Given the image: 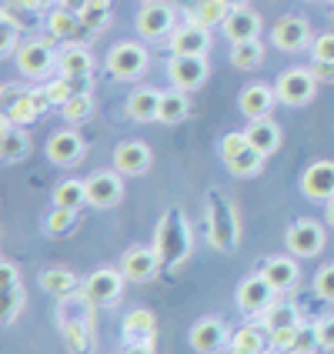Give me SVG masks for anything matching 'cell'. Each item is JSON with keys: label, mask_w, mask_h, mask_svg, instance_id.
<instances>
[{"label": "cell", "mask_w": 334, "mask_h": 354, "mask_svg": "<svg viewBox=\"0 0 334 354\" xmlns=\"http://www.w3.org/2000/svg\"><path fill=\"white\" fill-rule=\"evenodd\" d=\"M231 351H237V354H264V331L254 328V324L241 328V331L231 337Z\"/></svg>", "instance_id": "cell-41"}, {"label": "cell", "mask_w": 334, "mask_h": 354, "mask_svg": "<svg viewBox=\"0 0 334 354\" xmlns=\"http://www.w3.org/2000/svg\"><path fill=\"white\" fill-rule=\"evenodd\" d=\"M228 14H231V7H228L224 0H197V3H194V14H191V20L211 30V27H224Z\"/></svg>", "instance_id": "cell-34"}, {"label": "cell", "mask_w": 334, "mask_h": 354, "mask_svg": "<svg viewBox=\"0 0 334 354\" xmlns=\"http://www.w3.org/2000/svg\"><path fill=\"white\" fill-rule=\"evenodd\" d=\"M271 40H275L277 50H284V54H297V50H304V47H311V44H315L308 20L295 17V14H288V17L277 20L275 30H271Z\"/></svg>", "instance_id": "cell-7"}, {"label": "cell", "mask_w": 334, "mask_h": 354, "mask_svg": "<svg viewBox=\"0 0 334 354\" xmlns=\"http://www.w3.org/2000/svg\"><path fill=\"white\" fill-rule=\"evenodd\" d=\"M275 100H277V91L268 87V84H251L241 91V114L251 120H261V118H271L275 111Z\"/></svg>", "instance_id": "cell-21"}, {"label": "cell", "mask_w": 334, "mask_h": 354, "mask_svg": "<svg viewBox=\"0 0 334 354\" xmlns=\"http://www.w3.org/2000/svg\"><path fill=\"white\" fill-rule=\"evenodd\" d=\"M124 354H154V344H127Z\"/></svg>", "instance_id": "cell-52"}, {"label": "cell", "mask_w": 334, "mask_h": 354, "mask_svg": "<svg viewBox=\"0 0 334 354\" xmlns=\"http://www.w3.org/2000/svg\"><path fill=\"white\" fill-rule=\"evenodd\" d=\"M167 44H171L174 54H184V57H204L207 47H211V37H207V27H201V24H194V20H187V24L174 27V34L167 37Z\"/></svg>", "instance_id": "cell-13"}, {"label": "cell", "mask_w": 334, "mask_h": 354, "mask_svg": "<svg viewBox=\"0 0 334 354\" xmlns=\"http://www.w3.org/2000/svg\"><path fill=\"white\" fill-rule=\"evenodd\" d=\"M14 7H24V10H40L44 7V0H10Z\"/></svg>", "instance_id": "cell-53"}, {"label": "cell", "mask_w": 334, "mask_h": 354, "mask_svg": "<svg viewBox=\"0 0 334 354\" xmlns=\"http://www.w3.org/2000/svg\"><path fill=\"white\" fill-rule=\"evenodd\" d=\"M160 268V257L154 248H131V251H124V257H120V271H124V277L127 281H151V277L158 274Z\"/></svg>", "instance_id": "cell-17"}, {"label": "cell", "mask_w": 334, "mask_h": 354, "mask_svg": "<svg viewBox=\"0 0 334 354\" xmlns=\"http://www.w3.org/2000/svg\"><path fill=\"white\" fill-rule=\"evenodd\" d=\"M54 67H57V54H54V47L47 40H27L17 50V71L24 77L40 80L47 77Z\"/></svg>", "instance_id": "cell-5"}, {"label": "cell", "mask_w": 334, "mask_h": 354, "mask_svg": "<svg viewBox=\"0 0 334 354\" xmlns=\"http://www.w3.org/2000/svg\"><path fill=\"white\" fill-rule=\"evenodd\" d=\"M277 100L288 104V107H304L311 104L317 94V74L315 71H304V67H295V71H284L275 84Z\"/></svg>", "instance_id": "cell-4"}, {"label": "cell", "mask_w": 334, "mask_h": 354, "mask_svg": "<svg viewBox=\"0 0 334 354\" xmlns=\"http://www.w3.org/2000/svg\"><path fill=\"white\" fill-rule=\"evenodd\" d=\"M264 354H284V351H277V348H271V351H264Z\"/></svg>", "instance_id": "cell-57"}, {"label": "cell", "mask_w": 334, "mask_h": 354, "mask_svg": "<svg viewBox=\"0 0 334 354\" xmlns=\"http://www.w3.org/2000/svg\"><path fill=\"white\" fill-rule=\"evenodd\" d=\"M231 354H237V351H231Z\"/></svg>", "instance_id": "cell-59"}, {"label": "cell", "mask_w": 334, "mask_h": 354, "mask_svg": "<svg viewBox=\"0 0 334 354\" xmlns=\"http://www.w3.org/2000/svg\"><path fill=\"white\" fill-rule=\"evenodd\" d=\"M87 204V184L80 180H64L54 187V207H67V211H80Z\"/></svg>", "instance_id": "cell-35"}, {"label": "cell", "mask_w": 334, "mask_h": 354, "mask_svg": "<svg viewBox=\"0 0 334 354\" xmlns=\"http://www.w3.org/2000/svg\"><path fill=\"white\" fill-rule=\"evenodd\" d=\"M311 54H315V74L321 84H331L334 80V34H321L311 44Z\"/></svg>", "instance_id": "cell-31"}, {"label": "cell", "mask_w": 334, "mask_h": 354, "mask_svg": "<svg viewBox=\"0 0 334 354\" xmlns=\"http://www.w3.org/2000/svg\"><path fill=\"white\" fill-rule=\"evenodd\" d=\"M40 288L60 301V297L77 291V274H74L71 268H44V271H40Z\"/></svg>", "instance_id": "cell-29"}, {"label": "cell", "mask_w": 334, "mask_h": 354, "mask_svg": "<svg viewBox=\"0 0 334 354\" xmlns=\"http://www.w3.org/2000/svg\"><path fill=\"white\" fill-rule=\"evenodd\" d=\"M57 3H60V7H67V10H77V14H80L87 0H57Z\"/></svg>", "instance_id": "cell-54"}, {"label": "cell", "mask_w": 334, "mask_h": 354, "mask_svg": "<svg viewBox=\"0 0 334 354\" xmlns=\"http://www.w3.org/2000/svg\"><path fill=\"white\" fill-rule=\"evenodd\" d=\"M321 348V341H317V331L315 328H297V341H295V351L291 354H315Z\"/></svg>", "instance_id": "cell-46"}, {"label": "cell", "mask_w": 334, "mask_h": 354, "mask_svg": "<svg viewBox=\"0 0 334 354\" xmlns=\"http://www.w3.org/2000/svg\"><path fill=\"white\" fill-rule=\"evenodd\" d=\"M87 91H91V77H67V74H60L57 80L47 84V94L54 100V107H64L67 100H74L77 94H87Z\"/></svg>", "instance_id": "cell-30"}, {"label": "cell", "mask_w": 334, "mask_h": 354, "mask_svg": "<svg viewBox=\"0 0 334 354\" xmlns=\"http://www.w3.org/2000/svg\"><path fill=\"white\" fill-rule=\"evenodd\" d=\"M154 335H158V321L151 311H131L124 317V341L127 344H154Z\"/></svg>", "instance_id": "cell-27"}, {"label": "cell", "mask_w": 334, "mask_h": 354, "mask_svg": "<svg viewBox=\"0 0 334 354\" xmlns=\"http://www.w3.org/2000/svg\"><path fill=\"white\" fill-rule=\"evenodd\" d=\"M84 184H87V204H91V207H100V211L120 204V197H124L120 171H98V174L87 177Z\"/></svg>", "instance_id": "cell-8"}, {"label": "cell", "mask_w": 334, "mask_h": 354, "mask_svg": "<svg viewBox=\"0 0 334 354\" xmlns=\"http://www.w3.org/2000/svg\"><path fill=\"white\" fill-rule=\"evenodd\" d=\"M30 154V138H27V131L14 124V120L3 118V131H0V158L7 160V164H17Z\"/></svg>", "instance_id": "cell-24"}, {"label": "cell", "mask_w": 334, "mask_h": 354, "mask_svg": "<svg viewBox=\"0 0 334 354\" xmlns=\"http://www.w3.org/2000/svg\"><path fill=\"white\" fill-rule=\"evenodd\" d=\"M248 147V134H224V140H221V158L228 160V158H234V154H241Z\"/></svg>", "instance_id": "cell-49"}, {"label": "cell", "mask_w": 334, "mask_h": 354, "mask_svg": "<svg viewBox=\"0 0 334 354\" xmlns=\"http://www.w3.org/2000/svg\"><path fill=\"white\" fill-rule=\"evenodd\" d=\"M301 194L308 201H331L334 197V160H315L301 177Z\"/></svg>", "instance_id": "cell-12"}, {"label": "cell", "mask_w": 334, "mask_h": 354, "mask_svg": "<svg viewBox=\"0 0 334 354\" xmlns=\"http://www.w3.org/2000/svg\"><path fill=\"white\" fill-rule=\"evenodd\" d=\"M224 164H228V171H231L234 177H254L257 171L264 167V154H261V151H254V147L248 144V147H244L241 154L228 158Z\"/></svg>", "instance_id": "cell-37"}, {"label": "cell", "mask_w": 334, "mask_h": 354, "mask_svg": "<svg viewBox=\"0 0 334 354\" xmlns=\"http://www.w3.org/2000/svg\"><path fill=\"white\" fill-rule=\"evenodd\" d=\"M154 251L160 257V268L180 271L191 257V227L184 221L180 207H167V214L160 217L158 234H154Z\"/></svg>", "instance_id": "cell-1"}, {"label": "cell", "mask_w": 334, "mask_h": 354, "mask_svg": "<svg viewBox=\"0 0 334 354\" xmlns=\"http://www.w3.org/2000/svg\"><path fill=\"white\" fill-rule=\"evenodd\" d=\"M261 34V17H257L254 10H248V7H237L228 14L224 20V37L231 40V44H241V40H254Z\"/></svg>", "instance_id": "cell-25"}, {"label": "cell", "mask_w": 334, "mask_h": 354, "mask_svg": "<svg viewBox=\"0 0 334 354\" xmlns=\"http://www.w3.org/2000/svg\"><path fill=\"white\" fill-rule=\"evenodd\" d=\"M224 3H228L231 10H237V7H248V0H224Z\"/></svg>", "instance_id": "cell-56"}, {"label": "cell", "mask_w": 334, "mask_h": 354, "mask_svg": "<svg viewBox=\"0 0 334 354\" xmlns=\"http://www.w3.org/2000/svg\"><path fill=\"white\" fill-rule=\"evenodd\" d=\"M3 97H7V104H3V118L14 120V124H30V120H37L47 107H54L47 87H40V91H20L17 94V87L7 84V87H3Z\"/></svg>", "instance_id": "cell-3"}, {"label": "cell", "mask_w": 334, "mask_h": 354, "mask_svg": "<svg viewBox=\"0 0 334 354\" xmlns=\"http://www.w3.org/2000/svg\"><path fill=\"white\" fill-rule=\"evenodd\" d=\"M74 214L77 211H67V207H54L50 214H47V234L54 237H64L74 231Z\"/></svg>", "instance_id": "cell-44"}, {"label": "cell", "mask_w": 334, "mask_h": 354, "mask_svg": "<svg viewBox=\"0 0 334 354\" xmlns=\"http://www.w3.org/2000/svg\"><path fill=\"white\" fill-rule=\"evenodd\" d=\"M151 167V147L144 140H120L114 147V171L127 177H138Z\"/></svg>", "instance_id": "cell-15"}, {"label": "cell", "mask_w": 334, "mask_h": 354, "mask_svg": "<svg viewBox=\"0 0 334 354\" xmlns=\"http://www.w3.org/2000/svg\"><path fill=\"white\" fill-rule=\"evenodd\" d=\"M140 3H160V0H140Z\"/></svg>", "instance_id": "cell-58"}, {"label": "cell", "mask_w": 334, "mask_h": 354, "mask_svg": "<svg viewBox=\"0 0 334 354\" xmlns=\"http://www.w3.org/2000/svg\"><path fill=\"white\" fill-rule=\"evenodd\" d=\"M191 114V100L184 91H167V94H160V111H158V120L164 124H177V120H184Z\"/></svg>", "instance_id": "cell-33"}, {"label": "cell", "mask_w": 334, "mask_h": 354, "mask_svg": "<svg viewBox=\"0 0 334 354\" xmlns=\"http://www.w3.org/2000/svg\"><path fill=\"white\" fill-rule=\"evenodd\" d=\"M84 154H87V144H84V138L77 131H57V134L47 138V158L54 164H60V167L77 164Z\"/></svg>", "instance_id": "cell-16"}, {"label": "cell", "mask_w": 334, "mask_h": 354, "mask_svg": "<svg viewBox=\"0 0 334 354\" xmlns=\"http://www.w3.org/2000/svg\"><path fill=\"white\" fill-rule=\"evenodd\" d=\"M94 301L84 295V288H80V295L74 291V295L60 297L57 304V328H67V324H91L94 328Z\"/></svg>", "instance_id": "cell-20"}, {"label": "cell", "mask_w": 334, "mask_h": 354, "mask_svg": "<svg viewBox=\"0 0 334 354\" xmlns=\"http://www.w3.org/2000/svg\"><path fill=\"white\" fill-rule=\"evenodd\" d=\"M57 71L67 77H91L94 74V57L87 47H80L77 40H71L67 47L57 50Z\"/></svg>", "instance_id": "cell-22"}, {"label": "cell", "mask_w": 334, "mask_h": 354, "mask_svg": "<svg viewBox=\"0 0 334 354\" xmlns=\"http://www.w3.org/2000/svg\"><path fill=\"white\" fill-rule=\"evenodd\" d=\"M24 308H27V291H24L20 284L17 288H7V291H3V315H0V321H3V324H14Z\"/></svg>", "instance_id": "cell-43"}, {"label": "cell", "mask_w": 334, "mask_h": 354, "mask_svg": "<svg viewBox=\"0 0 334 354\" xmlns=\"http://www.w3.org/2000/svg\"><path fill=\"white\" fill-rule=\"evenodd\" d=\"M0 281H3V291H7V288H17V284H20L17 268H14L10 261H0Z\"/></svg>", "instance_id": "cell-51"}, {"label": "cell", "mask_w": 334, "mask_h": 354, "mask_svg": "<svg viewBox=\"0 0 334 354\" xmlns=\"http://www.w3.org/2000/svg\"><path fill=\"white\" fill-rule=\"evenodd\" d=\"M248 134V144L261 151L264 158H271L277 147H281V127H277L271 118H261V120H251V127L244 131Z\"/></svg>", "instance_id": "cell-26"}, {"label": "cell", "mask_w": 334, "mask_h": 354, "mask_svg": "<svg viewBox=\"0 0 334 354\" xmlns=\"http://www.w3.org/2000/svg\"><path fill=\"white\" fill-rule=\"evenodd\" d=\"M124 271L120 268H98L94 274L84 281V295L91 297L94 304H114L124 295Z\"/></svg>", "instance_id": "cell-10"}, {"label": "cell", "mask_w": 334, "mask_h": 354, "mask_svg": "<svg viewBox=\"0 0 334 354\" xmlns=\"http://www.w3.org/2000/svg\"><path fill=\"white\" fill-rule=\"evenodd\" d=\"M167 77L177 91H197L207 80V57H184L174 54L167 60Z\"/></svg>", "instance_id": "cell-11"}, {"label": "cell", "mask_w": 334, "mask_h": 354, "mask_svg": "<svg viewBox=\"0 0 334 354\" xmlns=\"http://www.w3.org/2000/svg\"><path fill=\"white\" fill-rule=\"evenodd\" d=\"M60 335H64V344L71 354L94 351V328L91 324H67V328H60Z\"/></svg>", "instance_id": "cell-36"}, {"label": "cell", "mask_w": 334, "mask_h": 354, "mask_svg": "<svg viewBox=\"0 0 334 354\" xmlns=\"http://www.w3.org/2000/svg\"><path fill=\"white\" fill-rule=\"evenodd\" d=\"M261 277L275 288V295H284V291L297 288V277H301V271H297V264L291 261V257H271V261H264Z\"/></svg>", "instance_id": "cell-23"}, {"label": "cell", "mask_w": 334, "mask_h": 354, "mask_svg": "<svg viewBox=\"0 0 334 354\" xmlns=\"http://www.w3.org/2000/svg\"><path fill=\"white\" fill-rule=\"evenodd\" d=\"M284 244H288V251H295L297 257H315L321 248H324V227L311 221V217H301L295 221L291 227H288V234H284Z\"/></svg>", "instance_id": "cell-9"}, {"label": "cell", "mask_w": 334, "mask_h": 354, "mask_svg": "<svg viewBox=\"0 0 334 354\" xmlns=\"http://www.w3.org/2000/svg\"><path fill=\"white\" fill-rule=\"evenodd\" d=\"M158 111H160V91L158 87H140L127 97V114L140 124L147 120H158Z\"/></svg>", "instance_id": "cell-28"}, {"label": "cell", "mask_w": 334, "mask_h": 354, "mask_svg": "<svg viewBox=\"0 0 334 354\" xmlns=\"http://www.w3.org/2000/svg\"><path fill=\"white\" fill-rule=\"evenodd\" d=\"M107 71L118 80H138L147 71V50L134 40H124L107 54Z\"/></svg>", "instance_id": "cell-6"}, {"label": "cell", "mask_w": 334, "mask_h": 354, "mask_svg": "<svg viewBox=\"0 0 334 354\" xmlns=\"http://www.w3.org/2000/svg\"><path fill=\"white\" fill-rule=\"evenodd\" d=\"M264 57V47H261V40H241V44H231V64L241 67V71H251L257 67Z\"/></svg>", "instance_id": "cell-38"}, {"label": "cell", "mask_w": 334, "mask_h": 354, "mask_svg": "<svg viewBox=\"0 0 334 354\" xmlns=\"http://www.w3.org/2000/svg\"><path fill=\"white\" fill-rule=\"evenodd\" d=\"M0 20H3V37H0V54L7 57V54H14V47H17V20H14V14H10V10H3V14H0Z\"/></svg>", "instance_id": "cell-45"}, {"label": "cell", "mask_w": 334, "mask_h": 354, "mask_svg": "<svg viewBox=\"0 0 334 354\" xmlns=\"http://www.w3.org/2000/svg\"><path fill=\"white\" fill-rule=\"evenodd\" d=\"M297 328H301V324H295V328H281V331H271V348L291 354L295 351V341H297Z\"/></svg>", "instance_id": "cell-47"}, {"label": "cell", "mask_w": 334, "mask_h": 354, "mask_svg": "<svg viewBox=\"0 0 334 354\" xmlns=\"http://www.w3.org/2000/svg\"><path fill=\"white\" fill-rule=\"evenodd\" d=\"M138 34L147 40H160L174 34V10L167 3H144L138 14Z\"/></svg>", "instance_id": "cell-14"}, {"label": "cell", "mask_w": 334, "mask_h": 354, "mask_svg": "<svg viewBox=\"0 0 334 354\" xmlns=\"http://www.w3.org/2000/svg\"><path fill=\"white\" fill-rule=\"evenodd\" d=\"M207 241H211V248L221 251V254H231L237 248V241H241L237 211L221 187L207 191Z\"/></svg>", "instance_id": "cell-2"}, {"label": "cell", "mask_w": 334, "mask_h": 354, "mask_svg": "<svg viewBox=\"0 0 334 354\" xmlns=\"http://www.w3.org/2000/svg\"><path fill=\"white\" fill-rule=\"evenodd\" d=\"M47 27H50V34L60 40H77L80 27H84V20H80L77 10H67V7H57V10H50V17H47Z\"/></svg>", "instance_id": "cell-32"}, {"label": "cell", "mask_w": 334, "mask_h": 354, "mask_svg": "<svg viewBox=\"0 0 334 354\" xmlns=\"http://www.w3.org/2000/svg\"><path fill=\"white\" fill-rule=\"evenodd\" d=\"M60 114L67 124H84V120L94 118V97H91V91L87 94H77L74 100H67L64 107H60Z\"/></svg>", "instance_id": "cell-42"}, {"label": "cell", "mask_w": 334, "mask_h": 354, "mask_svg": "<svg viewBox=\"0 0 334 354\" xmlns=\"http://www.w3.org/2000/svg\"><path fill=\"white\" fill-rule=\"evenodd\" d=\"M80 20H84V27L87 30H104L107 24H111V0H87L84 3V10H80Z\"/></svg>", "instance_id": "cell-40"}, {"label": "cell", "mask_w": 334, "mask_h": 354, "mask_svg": "<svg viewBox=\"0 0 334 354\" xmlns=\"http://www.w3.org/2000/svg\"><path fill=\"white\" fill-rule=\"evenodd\" d=\"M315 331H317V341H321V348H324V351H334V315L321 317V321L315 324Z\"/></svg>", "instance_id": "cell-50"}, {"label": "cell", "mask_w": 334, "mask_h": 354, "mask_svg": "<svg viewBox=\"0 0 334 354\" xmlns=\"http://www.w3.org/2000/svg\"><path fill=\"white\" fill-rule=\"evenodd\" d=\"M237 304H241L248 315H264V311L275 304V288L261 274L248 277V281L237 288Z\"/></svg>", "instance_id": "cell-18"}, {"label": "cell", "mask_w": 334, "mask_h": 354, "mask_svg": "<svg viewBox=\"0 0 334 354\" xmlns=\"http://www.w3.org/2000/svg\"><path fill=\"white\" fill-rule=\"evenodd\" d=\"M324 217H328V224H331V227H334V197H331V201H328V211H324Z\"/></svg>", "instance_id": "cell-55"}, {"label": "cell", "mask_w": 334, "mask_h": 354, "mask_svg": "<svg viewBox=\"0 0 334 354\" xmlns=\"http://www.w3.org/2000/svg\"><path fill=\"white\" fill-rule=\"evenodd\" d=\"M224 344H228V328H224V321L204 317V321H197L194 328H191V348H194L197 354H217Z\"/></svg>", "instance_id": "cell-19"}, {"label": "cell", "mask_w": 334, "mask_h": 354, "mask_svg": "<svg viewBox=\"0 0 334 354\" xmlns=\"http://www.w3.org/2000/svg\"><path fill=\"white\" fill-rule=\"evenodd\" d=\"M315 291H317V297H324V301H334V264H328V268H321V271H317Z\"/></svg>", "instance_id": "cell-48"}, {"label": "cell", "mask_w": 334, "mask_h": 354, "mask_svg": "<svg viewBox=\"0 0 334 354\" xmlns=\"http://www.w3.org/2000/svg\"><path fill=\"white\" fill-rule=\"evenodd\" d=\"M301 324V317H297L295 304H271L268 311H264V331H281V328H295Z\"/></svg>", "instance_id": "cell-39"}]
</instances>
